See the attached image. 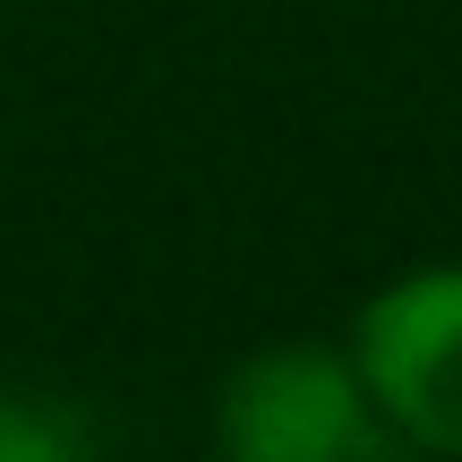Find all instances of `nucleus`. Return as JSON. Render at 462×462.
<instances>
[{
    "instance_id": "f03ea898",
    "label": "nucleus",
    "mask_w": 462,
    "mask_h": 462,
    "mask_svg": "<svg viewBox=\"0 0 462 462\" xmlns=\"http://www.w3.org/2000/svg\"><path fill=\"white\" fill-rule=\"evenodd\" d=\"M351 360L377 394L394 446L462 462V257L411 265L351 317Z\"/></svg>"
},
{
    "instance_id": "f257e3e1",
    "label": "nucleus",
    "mask_w": 462,
    "mask_h": 462,
    "mask_svg": "<svg viewBox=\"0 0 462 462\" xmlns=\"http://www.w3.org/2000/svg\"><path fill=\"white\" fill-rule=\"evenodd\" d=\"M215 446L223 462H385L394 429L351 343H265L223 377Z\"/></svg>"
},
{
    "instance_id": "7ed1b4c3",
    "label": "nucleus",
    "mask_w": 462,
    "mask_h": 462,
    "mask_svg": "<svg viewBox=\"0 0 462 462\" xmlns=\"http://www.w3.org/2000/svg\"><path fill=\"white\" fill-rule=\"evenodd\" d=\"M0 462H95V420L60 394L0 385Z\"/></svg>"
}]
</instances>
